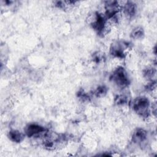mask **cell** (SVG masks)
<instances>
[{
  "label": "cell",
  "instance_id": "6da1fadb",
  "mask_svg": "<svg viewBox=\"0 0 157 157\" xmlns=\"http://www.w3.org/2000/svg\"><path fill=\"white\" fill-rule=\"evenodd\" d=\"M150 102L148 99L144 96L137 98L132 102L134 110L143 117H148L150 114Z\"/></svg>",
  "mask_w": 157,
  "mask_h": 157
},
{
  "label": "cell",
  "instance_id": "7a4b0ae2",
  "mask_svg": "<svg viewBox=\"0 0 157 157\" xmlns=\"http://www.w3.org/2000/svg\"><path fill=\"white\" fill-rule=\"evenodd\" d=\"M110 79L119 87L123 88L127 86L129 83V80L126 72L123 67H118L112 74Z\"/></svg>",
  "mask_w": 157,
  "mask_h": 157
},
{
  "label": "cell",
  "instance_id": "3957f363",
  "mask_svg": "<svg viewBox=\"0 0 157 157\" xmlns=\"http://www.w3.org/2000/svg\"><path fill=\"white\" fill-rule=\"evenodd\" d=\"M107 20L105 17L99 13H96L93 20L91 21V26L99 34H103L106 29Z\"/></svg>",
  "mask_w": 157,
  "mask_h": 157
},
{
  "label": "cell",
  "instance_id": "277c9868",
  "mask_svg": "<svg viewBox=\"0 0 157 157\" xmlns=\"http://www.w3.org/2000/svg\"><path fill=\"white\" fill-rule=\"evenodd\" d=\"M25 133L27 136L31 137H38L40 135H42L44 137L48 132L47 129H45V128L37 124H30L28 125L25 129Z\"/></svg>",
  "mask_w": 157,
  "mask_h": 157
},
{
  "label": "cell",
  "instance_id": "5b68a950",
  "mask_svg": "<svg viewBox=\"0 0 157 157\" xmlns=\"http://www.w3.org/2000/svg\"><path fill=\"white\" fill-rule=\"evenodd\" d=\"M128 47V43L124 42H117L112 44L110 48V53L115 57L123 58L125 56L124 50Z\"/></svg>",
  "mask_w": 157,
  "mask_h": 157
},
{
  "label": "cell",
  "instance_id": "8992f818",
  "mask_svg": "<svg viewBox=\"0 0 157 157\" xmlns=\"http://www.w3.org/2000/svg\"><path fill=\"white\" fill-rule=\"evenodd\" d=\"M121 5L118 1H108L105 4V15L107 18H112L116 16L119 12Z\"/></svg>",
  "mask_w": 157,
  "mask_h": 157
},
{
  "label": "cell",
  "instance_id": "52a82bcc",
  "mask_svg": "<svg viewBox=\"0 0 157 157\" xmlns=\"http://www.w3.org/2000/svg\"><path fill=\"white\" fill-rule=\"evenodd\" d=\"M123 9L124 15L128 18L132 17L135 15L136 12V4L134 2L130 1L126 2L123 4Z\"/></svg>",
  "mask_w": 157,
  "mask_h": 157
},
{
  "label": "cell",
  "instance_id": "ba28073f",
  "mask_svg": "<svg viewBox=\"0 0 157 157\" xmlns=\"http://www.w3.org/2000/svg\"><path fill=\"white\" fill-rule=\"evenodd\" d=\"M147 137V132L143 129H137L132 135V141L134 143H141L144 142Z\"/></svg>",
  "mask_w": 157,
  "mask_h": 157
},
{
  "label": "cell",
  "instance_id": "9c48e42d",
  "mask_svg": "<svg viewBox=\"0 0 157 157\" xmlns=\"http://www.w3.org/2000/svg\"><path fill=\"white\" fill-rule=\"evenodd\" d=\"M9 137L12 141L20 143L23 140L24 136L20 131L17 130H12L9 132Z\"/></svg>",
  "mask_w": 157,
  "mask_h": 157
},
{
  "label": "cell",
  "instance_id": "30bf717a",
  "mask_svg": "<svg viewBox=\"0 0 157 157\" xmlns=\"http://www.w3.org/2000/svg\"><path fill=\"white\" fill-rule=\"evenodd\" d=\"M143 36H144V30L142 28L139 26L134 28L131 33V37L135 39H141L143 37Z\"/></svg>",
  "mask_w": 157,
  "mask_h": 157
},
{
  "label": "cell",
  "instance_id": "8fae6325",
  "mask_svg": "<svg viewBox=\"0 0 157 157\" xmlns=\"http://www.w3.org/2000/svg\"><path fill=\"white\" fill-rule=\"evenodd\" d=\"M107 91V88L105 86L102 85L97 88V89L94 92V94L97 97H102L106 94Z\"/></svg>",
  "mask_w": 157,
  "mask_h": 157
},
{
  "label": "cell",
  "instance_id": "7c38bea8",
  "mask_svg": "<svg viewBox=\"0 0 157 157\" xmlns=\"http://www.w3.org/2000/svg\"><path fill=\"white\" fill-rule=\"evenodd\" d=\"M115 103L118 105H123L128 102V98L124 95H118L115 98Z\"/></svg>",
  "mask_w": 157,
  "mask_h": 157
},
{
  "label": "cell",
  "instance_id": "4fadbf2b",
  "mask_svg": "<svg viewBox=\"0 0 157 157\" xmlns=\"http://www.w3.org/2000/svg\"><path fill=\"white\" fill-rule=\"evenodd\" d=\"M156 74V70L153 68L147 69L144 72V75L147 78H152L154 75Z\"/></svg>",
  "mask_w": 157,
  "mask_h": 157
}]
</instances>
